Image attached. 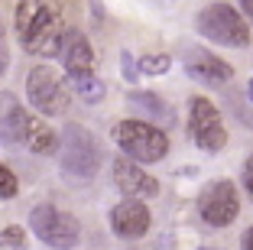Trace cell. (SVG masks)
Here are the masks:
<instances>
[{
  "instance_id": "obj_1",
  "label": "cell",
  "mask_w": 253,
  "mask_h": 250,
  "mask_svg": "<svg viewBox=\"0 0 253 250\" xmlns=\"http://www.w3.org/2000/svg\"><path fill=\"white\" fill-rule=\"evenodd\" d=\"M65 33L62 7L55 0H20L16 3V36L30 55H55Z\"/></svg>"
},
{
  "instance_id": "obj_2",
  "label": "cell",
  "mask_w": 253,
  "mask_h": 250,
  "mask_svg": "<svg viewBox=\"0 0 253 250\" xmlns=\"http://www.w3.org/2000/svg\"><path fill=\"white\" fill-rule=\"evenodd\" d=\"M59 147H62V172L75 179H91L101 166V147H97L94 133L84 130L82 124H65L59 137Z\"/></svg>"
},
{
  "instance_id": "obj_3",
  "label": "cell",
  "mask_w": 253,
  "mask_h": 250,
  "mask_svg": "<svg viewBox=\"0 0 253 250\" xmlns=\"http://www.w3.org/2000/svg\"><path fill=\"white\" fill-rule=\"evenodd\" d=\"M114 140L136 162H159L169 153V137L146 120H120L114 127Z\"/></svg>"
},
{
  "instance_id": "obj_4",
  "label": "cell",
  "mask_w": 253,
  "mask_h": 250,
  "mask_svg": "<svg viewBox=\"0 0 253 250\" xmlns=\"http://www.w3.org/2000/svg\"><path fill=\"white\" fill-rule=\"evenodd\" d=\"M198 33L205 39H211V43L231 46V49H244V46L250 43L247 20L231 3H208V7L198 13Z\"/></svg>"
},
{
  "instance_id": "obj_5",
  "label": "cell",
  "mask_w": 253,
  "mask_h": 250,
  "mask_svg": "<svg viewBox=\"0 0 253 250\" xmlns=\"http://www.w3.org/2000/svg\"><path fill=\"white\" fill-rule=\"evenodd\" d=\"M30 228L39 241L55 247V250H72L75 244H78V237H82L78 221L68 211L55 208V205H36L30 211Z\"/></svg>"
},
{
  "instance_id": "obj_6",
  "label": "cell",
  "mask_w": 253,
  "mask_h": 250,
  "mask_svg": "<svg viewBox=\"0 0 253 250\" xmlns=\"http://www.w3.org/2000/svg\"><path fill=\"white\" fill-rule=\"evenodd\" d=\"M26 98H30V104L39 110V114H45V117L65 114V107H68L65 81H62L49 65H36L30 75H26Z\"/></svg>"
},
{
  "instance_id": "obj_7",
  "label": "cell",
  "mask_w": 253,
  "mask_h": 250,
  "mask_svg": "<svg viewBox=\"0 0 253 250\" xmlns=\"http://www.w3.org/2000/svg\"><path fill=\"white\" fill-rule=\"evenodd\" d=\"M240 211L237 185L231 179H217V182L205 185V192L198 195V214L205 218V224L211 228H227Z\"/></svg>"
},
{
  "instance_id": "obj_8",
  "label": "cell",
  "mask_w": 253,
  "mask_h": 250,
  "mask_svg": "<svg viewBox=\"0 0 253 250\" xmlns=\"http://www.w3.org/2000/svg\"><path fill=\"white\" fill-rule=\"evenodd\" d=\"M188 133H192V140L198 143L205 153L224 150L227 133H224L217 107L208 101V98H192V104H188Z\"/></svg>"
},
{
  "instance_id": "obj_9",
  "label": "cell",
  "mask_w": 253,
  "mask_h": 250,
  "mask_svg": "<svg viewBox=\"0 0 253 250\" xmlns=\"http://www.w3.org/2000/svg\"><path fill=\"white\" fill-rule=\"evenodd\" d=\"M182 59H185V72L192 75L195 81H205V85H227L234 78L231 65L221 62L217 55L198 49V46H185L182 49Z\"/></svg>"
},
{
  "instance_id": "obj_10",
  "label": "cell",
  "mask_w": 253,
  "mask_h": 250,
  "mask_svg": "<svg viewBox=\"0 0 253 250\" xmlns=\"http://www.w3.org/2000/svg\"><path fill=\"white\" fill-rule=\"evenodd\" d=\"M55 55L62 59L68 75H84V72H94V49H91L88 36L78 30H65L59 39V49Z\"/></svg>"
},
{
  "instance_id": "obj_11",
  "label": "cell",
  "mask_w": 253,
  "mask_h": 250,
  "mask_svg": "<svg viewBox=\"0 0 253 250\" xmlns=\"http://www.w3.org/2000/svg\"><path fill=\"white\" fill-rule=\"evenodd\" d=\"M114 182L126 199H153V195H159V182L149 172H143L140 166H133L130 159L114 162Z\"/></svg>"
},
{
  "instance_id": "obj_12",
  "label": "cell",
  "mask_w": 253,
  "mask_h": 250,
  "mask_svg": "<svg viewBox=\"0 0 253 250\" xmlns=\"http://www.w3.org/2000/svg\"><path fill=\"white\" fill-rule=\"evenodd\" d=\"M111 228L117 237H126V241H133V237H143L149 231V208L136 199H126L120 201L117 208L111 211Z\"/></svg>"
},
{
  "instance_id": "obj_13",
  "label": "cell",
  "mask_w": 253,
  "mask_h": 250,
  "mask_svg": "<svg viewBox=\"0 0 253 250\" xmlns=\"http://www.w3.org/2000/svg\"><path fill=\"white\" fill-rule=\"evenodd\" d=\"M20 143L26 150H33V153H39V156H49V153L59 150V133L45 124V120L26 114V117H23V130H20Z\"/></svg>"
},
{
  "instance_id": "obj_14",
  "label": "cell",
  "mask_w": 253,
  "mask_h": 250,
  "mask_svg": "<svg viewBox=\"0 0 253 250\" xmlns=\"http://www.w3.org/2000/svg\"><path fill=\"white\" fill-rule=\"evenodd\" d=\"M23 117H26V110L20 107V101L13 95H7V91H0V143L3 147L20 143Z\"/></svg>"
},
{
  "instance_id": "obj_15",
  "label": "cell",
  "mask_w": 253,
  "mask_h": 250,
  "mask_svg": "<svg viewBox=\"0 0 253 250\" xmlns=\"http://www.w3.org/2000/svg\"><path fill=\"white\" fill-rule=\"evenodd\" d=\"M126 101H130V107H133V110H143V114L153 117V120H172L169 104H166L159 95H149V91H130Z\"/></svg>"
},
{
  "instance_id": "obj_16",
  "label": "cell",
  "mask_w": 253,
  "mask_h": 250,
  "mask_svg": "<svg viewBox=\"0 0 253 250\" xmlns=\"http://www.w3.org/2000/svg\"><path fill=\"white\" fill-rule=\"evenodd\" d=\"M68 88L75 91V95L82 98V101H88V104H97L101 98H104V81L97 78L94 72H84V75H68Z\"/></svg>"
},
{
  "instance_id": "obj_17",
  "label": "cell",
  "mask_w": 253,
  "mask_h": 250,
  "mask_svg": "<svg viewBox=\"0 0 253 250\" xmlns=\"http://www.w3.org/2000/svg\"><path fill=\"white\" fill-rule=\"evenodd\" d=\"M26 247V231L23 228H3L0 231V250H23Z\"/></svg>"
},
{
  "instance_id": "obj_18",
  "label": "cell",
  "mask_w": 253,
  "mask_h": 250,
  "mask_svg": "<svg viewBox=\"0 0 253 250\" xmlns=\"http://www.w3.org/2000/svg\"><path fill=\"white\" fill-rule=\"evenodd\" d=\"M169 55H143L140 59V72H146V75H163V72H169Z\"/></svg>"
},
{
  "instance_id": "obj_19",
  "label": "cell",
  "mask_w": 253,
  "mask_h": 250,
  "mask_svg": "<svg viewBox=\"0 0 253 250\" xmlns=\"http://www.w3.org/2000/svg\"><path fill=\"white\" fill-rule=\"evenodd\" d=\"M16 192H20V182H16V176L7 169V166H0V199L7 201V199H13Z\"/></svg>"
},
{
  "instance_id": "obj_20",
  "label": "cell",
  "mask_w": 253,
  "mask_h": 250,
  "mask_svg": "<svg viewBox=\"0 0 253 250\" xmlns=\"http://www.w3.org/2000/svg\"><path fill=\"white\" fill-rule=\"evenodd\" d=\"M10 65V52H7V39H3V26H0V75Z\"/></svg>"
},
{
  "instance_id": "obj_21",
  "label": "cell",
  "mask_w": 253,
  "mask_h": 250,
  "mask_svg": "<svg viewBox=\"0 0 253 250\" xmlns=\"http://www.w3.org/2000/svg\"><path fill=\"white\" fill-rule=\"evenodd\" d=\"M244 185L253 195V156H247V162H244Z\"/></svg>"
},
{
  "instance_id": "obj_22",
  "label": "cell",
  "mask_w": 253,
  "mask_h": 250,
  "mask_svg": "<svg viewBox=\"0 0 253 250\" xmlns=\"http://www.w3.org/2000/svg\"><path fill=\"white\" fill-rule=\"evenodd\" d=\"M120 59H124V75L133 81L136 78V65H133V59H130V52H120Z\"/></svg>"
},
{
  "instance_id": "obj_23",
  "label": "cell",
  "mask_w": 253,
  "mask_h": 250,
  "mask_svg": "<svg viewBox=\"0 0 253 250\" xmlns=\"http://www.w3.org/2000/svg\"><path fill=\"white\" fill-rule=\"evenodd\" d=\"M240 10H244V13H240V16L253 23V0H240Z\"/></svg>"
},
{
  "instance_id": "obj_24",
  "label": "cell",
  "mask_w": 253,
  "mask_h": 250,
  "mask_svg": "<svg viewBox=\"0 0 253 250\" xmlns=\"http://www.w3.org/2000/svg\"><path fill=\"white\" fill-rule=\"evenodd\" d=\"M240 250H253V228L244 231V237H240Z\"/></svg>"
},
{
  "instance_id": "obj_25",
  "label": "cell",
  "mask_w": 253,
  "mask_h": 250,
  "mask_svg": "<svg viewBox=\"0 0 253 250\" xmlns=\"http://www.w3.org/2000/svg\"><path fill=\"white\" fill-rule=\"evenodd\" d=\"M149 7H156V10H169L172 7V0H146Z\"/></svg>"
},
{
  "instance_id": "obj_26",
  "label": "cell",
  "mask_w": 253,
  "mask_h": 250,
  "mask_svg": "<svg viewBox=\"0 0 253 250\" xmlns=\"http://www.w3.org/2000/svg\"><path fill=\"white\" fill-rule=\"evenodd\" d=\"M247 98L253 101V78H250V85H247Z\"/></svg>"
},
{
  "instance_id": "obj_27",
  "label": "cell",
  "mask_w": 253,
  "mask_h": 250,
  "mask_svg": "<svg viewBox=\"0 0 253 250\" xmlns=\"http://www.w3.org/2000/svg\"><path fill=\"white\" fill-rule=\"evenodd\" d=\"M201 250H221V247H201Z\"/></svg>"
}]
</instances>
